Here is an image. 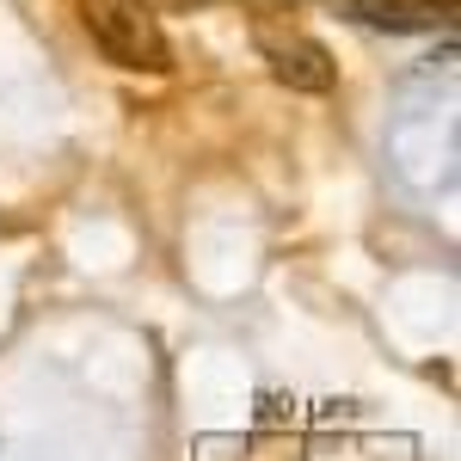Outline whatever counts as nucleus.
Wrapping results in <instances>:
<instances>
[{
  "label": "nucleus",
  "instance_id": "3",
  "mask_svg": "<svg viewBox=\"0 0 461 461\" xmlns=\"http://www.w3.org/2000/svg\"><path fill=\"white\" fill-rule=\"evenodd\" d=\"M339 19L369 25L388 37H412V32H449L456 25V0H326Z\"/></svg>",
  "mask_w": 461,
  "mask_h": 461
},
{
  "label": "nucleus",
  "instance_id": "1",
  "mask_svg": "<svg viewBox=\"0 0 461 461\" xmlns=\"http://www.w3.org/2000/svg\"><path fill=\"white\" fill-rule=\"evenodd\" d=\"M86 37L105 50V62L130 74H173V43L160 32L148 0H74Z\"/></svg>",
  "mask_w": 461,
  "mask_h": 461
},
{
  "label": "nucleus",
  "instance_id": "2",
  "mask_svg": "<svg viewBox=\"0 0 461 461\" xmlns=\"http://www.w3.org/2000/svg\"><path fill=\"white\" fill-rule=\"evenodd\" d=\"M252 37H258L265 68L277 74L289 93H332L339 62H332L326 43H314L308 32H277V25H265V19H252Z\"/></svg>",
  "mask_w": 461,
  "mask_h": 461
}]
</instances>
